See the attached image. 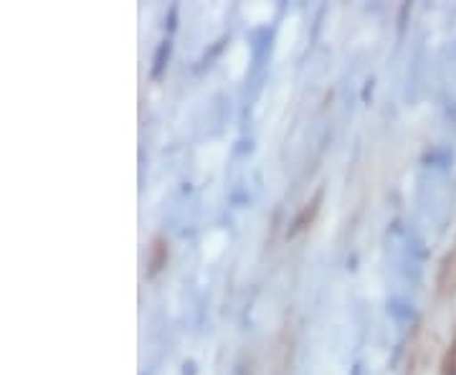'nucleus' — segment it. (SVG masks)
Here are the masks:
<instances>
[{
	"label": "nucleus",
	"instance_id": "1",
	"mask_svg": "<svg viewBox=\"0 0 456 375\" xmlns=\"http://www.w3.org/2000/svg\"><path fill=\"white\" fill-rule=\"evenodd\" d=\"M167 261V246H165L163 239L155 241V257H152V274H158L163 269V264Z\"/></svg>",
	"mask_w": 456,
	"mask_h": 375
},
{
	"label": "nucleus",
	"instance_id": "2",
	"mask_svg": "<svg viewBox=\"0 0 456 375\" xmlns=\"http://www.w3.org/2000/svg\"><path fill=\"white\" fill-rule=\"evenodd\" d=\"M317 203H320V196L314 198V203H312V208H305V211H302V216H299V218H297V221H294V229L289 231V233H297V231H302L305 229V226H307V221H312V218H314V213H317Z\"/></svg>",
	"mask_w": 456,
	"mask_h": 375
}]
</instances>
